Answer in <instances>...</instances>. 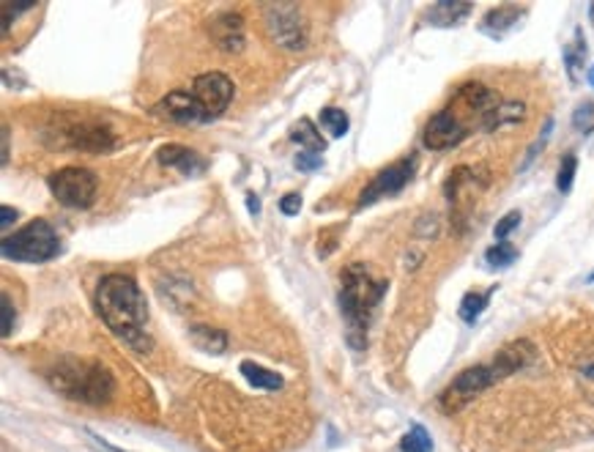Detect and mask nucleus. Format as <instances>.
<instances>
[{"label":"nucleus","mask_w":594,"mask_h":452,"mask_svg":"<svg viewBox=\"0 0 594 452\" xmlns=\"http://www.w3.org/2000/svg\"><path fill=\"white\" fill-rule=\"evenodd\" d=\"M471 14V6L468 4H455V0H444V4H436L428 9L425 20L430 25H438V28H449V25H457L463 17Z\"/></svg>","instance_id":"obj_15"},{"label":"nucleus","mask_w":594,"mask_h":452,"mask_svg":"<svg viewBox=\"0 0 594 452\" xmlns=\"http://www.w3.org/2000/svg\"><path fill=\"white\" fill-rule=\"evenodd\" d=\"M279 212L285 214V217H296L302 212V195L299 193H288L282 201H279Z\"/></svg>","instance_id":"obj_28"},{"label":"nucleus","mask_w":594,"mask_h":452,"mask_svg":"<svg viewBox=\"0 0 594 452\" xmlns=\"http://www.w3.org/2000/svg\"><path fill=\"white\" fill-rule=\"evenodd\" d=\"M591 118H594V105H591V102H583V105L575 110V116H572V124H575V129L586 132V129L591 127Z\"/></svg>","instance_id":"obj_27"},{"label":"nucleus","mask_w":594,"mask_h":452,"mask_svg":"<svg viewBox=\"0 0 594 452\" xmlns=\"http://www.w3.org/2000/svg\"><path fill=\"white\" fill-rule=\"evenodd\" d=\"M523 17V9L521 6H496L490 9L485 17H482V33L493 36V39H502L507 31H513L518 25V20Z\"/></svg>","instance_id":"obj_13"},{"label":"nucleus","mask_w":594,"mask_h":452,"mask_svg":"<svg viewBox=\"0 0 594 452\" xmlns=\"http://www.w3.org/2000/svg\"><path fill=\"white\" fill-rule=\"evenodd\" d=\"M296 167L299 170H318L321 167V154H313V151L296 154Z\"/></svg>","instance_id":"obj_31"},{"label":"nucleus","mask_w":594,"mask_h":452,"mask_svg":"<svg viewBox=\"0 0 594 452\" xmlns=\"http://www.w3.org/2000/svg\"><path fill=\"white\" fill-rule=\"evenodd\" d=\"M523 113H526L523 105H518V102H502V105H496V108L490 110V116L485 118V127H482V129L493 132V129L507 127V124H518V121L523 118Z\"/></svg>","instance_id":"obj_17"},{"label":"nucleus","mask_w":594,"mask_h":452,"mask_svg":"<svg viewBox=\"0 0 594 452\" xmlns=\"http://www.w3.org/2000/svg\"><path fill=\"white\" fill-rule=\"evenodd\" d=\"M589 85H591V88H594V66H591V69H589Z\"/></svg>","instance_id":"obj_35"},{"label":"nucleus","mask_w":594,"mask_h":452,"mask_svg":"<svg viewBox=\"0 0 594 452\" xmlns=\"http://www.w3.org/2000/svg\"><path fill=\"white\" fill-rule=\"evenodd\" d=\"M209 31H212V39L217 42L220 50H225V52H241L244 50V23H241L239 14H233V12L217 14L212 20Z\"/></svg>","instance_id":"obj_11"},{"label":"nucleus","mask_w":594,"mask_h":452,"mask_svg":"<svg viewBox=\"0 0 594 452\" xmlns=\"http://www.w3.org/2000/svg\"><path fill=\"white\" fill-rule=\"evenodd\" d=\"M321 127L324 132H329V137H345L348 135V116L340 108H324L321 110Z\"/></svg>","instance_id":"obj_20"},{"label":"nucleus","mask_w":594,"mask_h":452,"mask_svg":"<svg viewBox=\"0 0 594 452\" xmlns=\"http://www.w3.org/2000/svg\"><path fill=\"white\" fill-rule=\"evenodd\" d=\"M156 159H159V165H165V167H175V170H181L184 175H194V173H201V170L206 167V162H203L201 156H197L192 148L178 146V143L162 146L159 154H156Z\"/></svg>","instance_id":"obj_12"},{"label":"nucleus","mask_w":594,"mask_h":452,"mask_svg":"<svg viewBox=\"0 0 594 452\" xmlns=\"http://www.w3.org/2000/svg\"><path fill=\"white\" fill-rule=\"evenodd\" d=\"M383 291H386V283H375L362 263H351L343 271L340 310L348 321V343L354 348H364L367 324H370L372 310L378 307Z\"/></svg>","instance_id":"obj_3"},{"label":"nucleus","mask_w":594,"mask_h":452,"mask_svg":"<svg viewBox=\"0 0 594 452\" xmlns=\"http://www.w3.org/2000/svg\"><path fill=\"white\" fill-rule=\"evenodd\" d=\"M575 170H578V159L575 154H567L559 165V175H556V187L559 193H570L572 190V181H575Z\"/></svg>","instance_id":"obj_25"},{"label":"nucleus","mask_w":594,"mask_h":452,"mask_svg":"<svg viewBox=\"0 0 594 452\" xmlns=\"http://www.w3.org/2000/svg\"><path fill=\"white\" fill-rule=\"evenodd\" d=\"M551 129H553V121H548V124H545V129H542V135H540V140H537V143H534V146L529 148V154H526V159H523V167H529V165H532V162L537 159V154H540V148H542V146L548 143V137H551Z\"/></svg>","instance_id":"obj_30"},{"label":"nucleus","mask_w":594,"mask_h":452,"mask_svg":"<svg viewBox=\"0 0 594 452\" xmlns=\"http://www.w3.org/2000/svg\"><path fill=\"white\" fill-rule=\"evenodd\" d=\"M71 146L80 151H108L113 148V137L108 129H99V127H80L71 129Z\"/></svg>","instance_id":"obj_14"},{"label":"nucleus","mask_w":594,"mask_h":452,"mask_svg":"<svg viewBox=\"0 0 594 452\" xmlns=\"http://www.w3.org/2000/svg\"><path fill=\"white\" fill-rule=\"evenodd\" d=\"M47 381L52 390L63 392L71 400L88 403V406H102L110 403L116 395V379L113 373L90 359L63 356L47 371Z\"/></svg>","instance_id":"obj_2"},{"label":"nucleus","mask_w":594,"mask_h":452,"mask_svg":"<svg viewBox=\"0 0 594 452\" xmlns=\"http://www.w3.org/2000/svg\"><path fill=\"white\" fill-rule=\"evenodd\" d=\"M0 214H4V220H0V225H4V231H9V228H12V222H17V212H14L12 206H4V212H0Z\"/></svg>","instance_id":"obj_32"},{"label":"nucleus","mask_w":594,"mask_h":452,"mask_svg":"<svg viewBox=\"0 0 594 452\" xmlns=\"http://www.w3.org/2000/svg\"><path fill=\"white\" fill-rule=\"evenodd\" d=\"M518 225H521V212H510V214H504V217L499 220V225H496V231H493V233H496L499 241H504Z\"/></svg>","instance_id":"obj_26"},{"label":"nucleus","mask_w":594,"mask_h":452,"mask_svg":"<svg viewBox=\"0 0 594 452\" xmlns=\"http://www.w3.org/2000/svg\"><path fill=\"white\" fill-rule=\"evenodd\" d=\"M487 299H490V294H476V291L466 294L463 302H460V307H457L460 318H463L466 324H474V321L482 315V310L487 307Z\"/></svg>","instance_id":"obj_23"},{"label":"nucleus","mask_w":594,"mask_h":452,"mask_svg":"<svg viewBox=\"0 0 594 452\" xmlns=\"http://www.w3.org/2000/svg\"><path fill=\"white\" fill-rule=\"evenodd\" d=\"M47 184L55 201L69 209H88L99 190V181L88 167H61L47 178Z\"/></svg>","instance_id":"obj_5"},{"label":"nucleus","mask_w":594,"mask_h":452,"mask_svg":"<svg viewBox=\"0 0 594 452\" xmlns=\"http://www.w3.org/2000/svg\"><path fill=\"white\" fill-rule=\"evenodd\" d=\"M515 258H518V250L507 241H496L485 252V260H487L490 268H507V266L515 263Z\"/></svg>","instance_id":"obj_21"},{"label":"nucleus","mask_w":594,"mask_h":452,"mask_svg":"<svg viewBox=\"0 0 594 452\" xmlns=\"http://www.w3.org/2000/svg\"><path fill=\"white\" fill-rule=\"evenodd\" d=\"M247 206H250V212H252V214H258V212H260V203H258V198H255V195H247Z\"/></svg>","instance_id":"obj_34"},{"label":"nucleus","mask_w":594,"mask_h":452,"mask_svg":"<svg viewBox=\"0 0 594 452\" xmlns=\"http://www.w3.org/2000/svg\"><path fill=\"white\" fill-rule=\"evenodd\" d=\"M14 321H17V313H14L12 297L4 294V337H9L14 332Z\"/></svg>","instance_id":"obj_29"},{"label":"nucleus","mask_w":594,"mask_h":452,"mask_svg":"<svg viewBox=\"0 0 594 452\" xmlns=\"http://www.w3.org/2000/svg\"><path fill=\"white\" fill-rule=\"evenodd\" d=\"M241 376L255 387V390H279L282 387V376H277L274 371H266L263 365H255V362H241Z\"/></svg>","instance_id":"obj_18"},{"label":"nucleus","mask_w":594,"mask_h":452,"mask_svg":"<svg viewBox=\"0 0 594 452\" xmlns=\"http://www.w3.org/2000/svg\"><path fill=\"white\" fill-rule=\"evenodd\" d=\"M192 94H194L197 105H201L206 121H214L228 110V105L233 99V80L222 71H203V74L194 77Z\"/></svg>","instance_id":"obj_7"},{"label":"nucleus","mask_w":594,"mask_h":452,"mask_svg":"<svg viewBox=\"0 0 594 452\" xmlns=\"http://www.w3.org/2000/svg\"><path fill=\"white\" fill-rule=\"evenodd\" d=\"M266 28L271 39L285 50H305L307 47V23L296 6L277 4L266 9Z\"/></svg>","instance_id":"obj_8"},{"label":"nucleus","mask_w":594,"mask_h":452,"mask_svg":"<svg viewBox=\"0 0 594 452\" xmlns=\"http://www.w3.org/2000/svg\"><path fill=\"white\" fill-rule=\"evenodd\" d=\"M9 162V129L4 127V165Z\"/></svg>","instance_id":"obj_33"},{"label":"nucleus","mask_w":594,"mask_h":452,"mask_svg":"<svg viewBox=\"0 0 594 452\" xmlns=\"http://www.w3.org/2000/svg\"><path fill=\"white\" fill-rule=\"evenodd\" d=\"M154 113L162 118H170L175 124H203L206 121L192 90H170V94L154 108Z\"/></svg>","instance_id":"obj_10"},{"label":"nucleus","mask_w":594,"mask_h":452,"mask_svg":"<svg viewBox=\"0 0 594 452\" xmlns=\"http://www.w3.org/2000/svg\"><path fill=\"white\" fill-rule=\"evenodd\" d=\"M583 58H586V44H583V33L575 31V42L567 44L564 50V61H567V69H570V77L575 80L578 77V69L583 66Z\"/></svg>","instance_id":"obj_24"},{"label":"nucleus","mask_w":594,"mask_h":452,"mask_svg":"<svg viewBox=\"0 0 594 452\" xmlns=\"http://www.w3.org/2000/svg\"><path fill=\"white\" fill-rule=\"evenodd\" d=\"M290 140H293V143H299V146H305V148H307V151H313V154H321V151L326 148V143H324L321 132L316 129V124H313L310 118H302L299 124L293 127V132H290Z\"/></svg>","instance_id":"obj_19"},{"label":"nucleus","mask_w":594,"mask_h":452,"mask_svg":"<svg viewBox=\"0 0 594 452\" xmlns=\"http://www.w3.org/2000/svg\"><path fill=\"white\" fill-rule=\"evenodd\" d=\"M0 252H4L6 260H17V263H44L58 258L61 239L47 220H33L25 228H20L14 236H6L4 244H0Z\"/></svg>","instance_id":"obj_4"},{"label":"nucleus","mask_w":594,"mask_h":452,"mask_svg":"<svg viewBox=\"0 0 594 452\" xmlns=\"http://www.w3.org/2000/svg\"><path fill=\"white\" fill-rule=\"evenodd\" d=\"M414 173H417V156H403V159H398L394 165H389V167H383L370 184L362 190V195H359V209H364V206H372L375 201H381V198H389V195H398L409 181L414 178Z\"/></svg>","instance_id":"obj_9"},{"label":"nucleus","mask_w":594,"mask_h":452,"mask_svg":"<svg viewBox=\"0 0 594 452\" xmlns=\"http://www.w3.org/2000/svg\"><path fill=\"white\" fill-rule=\"evenodd\" d=\"M589 280H594V275H591V278H589Z\"/></svg>","instance_id":"obj_36"},{"label":"nucleus","mask_w":594,"mask_h":452,"mask_svg":"<svg viewBox=\"0 0 594 452\" xmlns=\"http://www.w3.org/2000/svg\"><path fill=\"white\" fill-rule=\"evenodd\" d=\"M189 337L194 343V348H201L206 353H222L228 348V334L222 329H214V326H192L189 329Z\"/></svg>","instance_id":"obj_16"},{"label":"nucleus","mask_w":594,"mask_h":452,"mask_svg":"<svg viewBox=\"0 0 594 452\" xmlns=\"http://www.w3.org/2000/svg\"><path fill=\"white\" fill-rule=\"evenodd\" d=\"M96 310L102 321L121 337L132 351L146 353L151 348V337L146 332L148 305L140 286L127 275H108L99 280L96 288Z\"/></svg>","instance_id":"obj_1"},{"label":"nucleus","mask_w":594,"mask_h":452,"mask_svg":"<svg viewBox=\"0 0 594 452\" xmlns=\"http://www.w3.org/2000/svg\"><path fill=\"white\" fill-rule=\"evenodd\" d=\"M401 452H433V438L422 425H414L403 438H401Z\"/></svg>","instance_id":"obj_22"},{"label":"nucleus","mask_w":594,"mask_h":452,"mask_svg":"<svg viewBox=\"0 0 594 452\" xmlns=\"http://www.w3.org/2000/svg\"><path fill=\"white\" fill-rule=\"evenodd\" d=\"M496 381H502V376H499V371H496V365H493V362H487V365H474V368L463 371V373L441 392L438 403H441V409H444L447 414H457L463 406H468L476 395H482L487 387H493Z\"/></svg>","instance_id":"obj_6"}]
</instances>
